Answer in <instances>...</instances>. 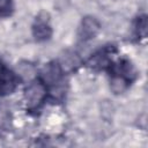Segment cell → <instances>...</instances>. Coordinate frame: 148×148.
Returning <instances> with one entry per match:
<instances>
[{
	"label": "cell",
	"instance_id": "6da1fadb",
	"mask_svg": "<svg viewBox=\"0 0 148 148\" xmlns=\"http://www.w3.org/2000/svg\"><path fill=\"white\" fill-rule=\"evenodd\" d=\"M25 102L29 109H37L46 97V87L40 81H35L25 89Z\"/></svg>",
	"mask_w": 148,
	"mask_h": 148
},
{
	"label": "cell",
	"instance_id": "7a4b0ae2",
	"mask_svg": "<svg viewBox=\"0 0 148 148\" xmlns=\"http://www.w3.org/2000/svg\"><path fill=\"white\" fill-rule=\"evenodd\" d=\"M99 23L95 17L87 16L82 20L81 25L79 28V38L83 42L95 38V36L99 31Z\"/></svg>",
	"mask_w": 148,
	"mask_h": 148
},
{
	"label": "cell",
	"instance_id": "3957f363",
	"mask_svg": "<svg viewBox=\"0 0 148 148\" xmlns=\"http://www.w3.org/2000/svg\"><path fill=\"white\" fill-rule=\"evenodd\" d=\"M16 82L17 80L15 75L12 72L7 71L0 62V94L7 95L13 92L16 87Z\"/></svg>",
	"mask_w": 148,
	"mask_h": 148
},
{
	"label": "cell",
	"instance_id": "277c9868",
	"mask_svg": "<svg viewBox=\"0 0 148 148\" xmlns=\"http://www.w3.org/2000/svg\"><path fill=\"white\" fill-rule=\"evenodd\" d=\"M32 35L38 42H44L51 37L52 29L46 18H37L32 25Z\"/></svg>",
	"mask_w": 148,
	"mask_h": 148
},
{
	"label": "cell",
	"instance_id": "5b68a950",
	"mask_svg": "<svg viewBox=\"0 0 148 148\" xmlns=\"http://www.w3.org/2000/svg\"><path fill=\"white\" fill-rule=\"evenodd\" d=\"M42 76H43V80L45 83H51V84H54L57 83L60 77H61V67L59 64L57 62H50L47 64L43 72H42Z\"/></svg>",
	"mask_w": 148,
	"mask_h": 148
},
{
	"label": "cell",
	"instance_id": "8992f818",
	"mask_svg": "<svg viewBox=\"0 0 148 148\" xmlns=\"http://www.w3.org/2000/svg\"><path fill=\"white\" fill-rule=\"evenodd\" d=\"M127 86H128L127 77L120 73H118V75H113L111 79V82H110V87L114 94H120V92L125 91Z\"/></svg>",
	"mask_w": 148,
	"mask_h": 148
},
{
	"label": "cell",
	"instance_id": "52a82bcc",
	"mask_svg": "<svg viewBox=\"0 0 148 148\" xmlns=\"http://www.w3.org/2000/svg\"><path fill=\"white\" fill-rule=\"evenodd\" d=\"M135 32L138 37L145 38L147 35V18L146 16H140L135 24Z\"/></svg>",
	"mask_w": 148,
	"mask_h": 148
},
{
	"label": "cell",
	"instance_id": "ba28073f",
	"mask_svg": "<svg viewBox=\"0 0 148 148\" xmlns=\"http://www.w3.org/2000/svg\"><path fill=\"white\" fill-rule=\"evenodd\" d=\"M14 5L12 0H0V16H8L12 14Z\"/></svg>",
	"mask_w": 148,
	"mask_h": 148
},
{
	"label": "cell",
	"instance_id": "9c48e42d",
	"mask_svg": "<svg viewBox=\"0 0 148 148\" xmlns=\"http://www.w3.org/2000/svg\"><path fill=\"white\" fill-rule=\"evenodd\" d=\"M5 110H0V126H5L6 120H8V114L6 112H3Z\"/></svg>",
	"mask_w": 148,
	"mask_h": 148
}]
</instances>
